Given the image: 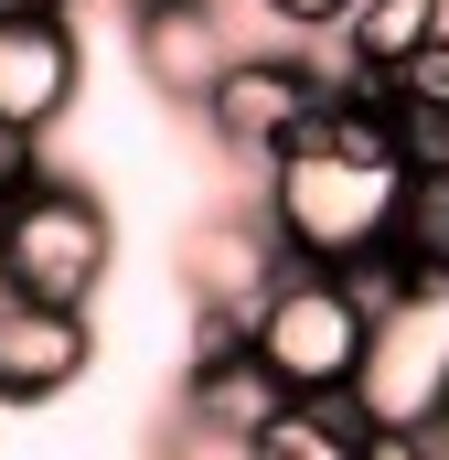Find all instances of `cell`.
Masks as SVG:
<instances>
[{
  "mask_svg": "<svg viewBox=\"0 0 449 460\" xmlns=\"http://www.w3.org/2000/svg\"><path fill=\"white\" fill-rule=\"evenodd\" d=\"M407 161H418V150H407V128L385 108V86L342 65L332 86H321V108L268 150L257 215L278 235V257H300V268H364V257H385Z\"/></svg>",
  "mask_w": 449,
  "mask_h": 460,
  "instance_id": "obj_1",
  "label": "cell"
},
{
  "mask_svg": "<svg viewBox=\"0 0 449 460\" xmlns=\"http://www.w3.org/2000/svg\"><path fill=\"white\" fill-rule=\"evenodd\" d=\"M246 353H257V375L289 407H332L342 385H353V364H364V300H353V279L278 257V279L246 311Z\"/></svg>",
  "mask_w": 449,
  "mask_h": 460,
  "instance_id": "obj_2",
  "label": "cell"
},
{
  "mask_svg": "<svg viewBox=\"0 0 449 460\" xmlns=\"http://www.w3.org/2000/svg\"><path fill=\"white\" fill-rule=\"evenodd\" d=\"M108 257H118V226L108 204L65 172H43L32 193L0 204V300H43V311H86L108 289Z\"/></svg>",
  "mask_w": 449,
  "mask_h": 460,
  "instance_id": "obj_3",
  "label": "cell"
},
{
  "mask_svg": "<svg viewBox=\"0 0 449 460\" xmlns=\"http://www.w3.org/2000/svg\"><path fill=\"white\" fill-rule=\"evenodd\" d=\"M342 407L353 429H428L449 407V279H396V300H374Z\"/></svg>",
  "mask_w": 449,
  "mask_h": 460,
  "instance_id": "obj_4",
  "label": "cell"
},
{
  "mask_svg": "<svg viewBox=\"0 0 449 460\" xmlns=\"http://www.w3.org/2000/svg\"><path fill=\"white\" fill-rule=\"evenodd\" d=\"M86 86V43H75V11H43V0H0V128H54Z\"/></svg>",
  "mask_w": 449,
  "mask_h": 460,
  "instance_id": "obj_5",
  "label": "cell"
},
{
  "mask_svg": "<svg viewBox=\"0 0 449 460\" xmlns=\"http://www.w3.org/2000/svg\"><path fill=\"white\" fill-rule=\"evenodd\" d=\"M321 65L311 54H224V75L204 86V118H215V139L235 150V161H268L300 118L321 108Z\"/></svg>",
  "mask_w": 449,
  "mask_h": 460,
  "instance_id": "obj_6",
  "label": "cell"
},
{
  "mask_svg": "<svg viewBox=\"0 0 449 460\" xmlns=\"http://www.w3.org/2000/svg\"><path fill=\"white\" fill-rule=\"evenodd\" d=\"M128 54H139V75H150V97H172V108H204V86L224 75V11L215 0H128Z\"/></svg>",
  "mask_w": 449,
  "mask_h": 460,
  "instance_id": "obj_7",
  "label": "cell"
},
{
  "mask_svg": "<svg viewBox=\"0 0 449 460\" xmlns=\"http://www.w3.org/2000/svg\"><path fill=\"white\" fill-rule=\"evenodd\" d=\"M97 364L86 311H43V300H0V407H54L75 375Z\"/></svg>",
  "mask_w": 449,
  "mask_h": 460,
  "instance_id": "obj_8",
  "label": "cell"
},
{
  "mask_svg": "<svg viewBox=\"0 0 449 460\" xmlns=\"http://www.w3.org/2000/svg\"><path fill=\"white\" fill-rule=\"evenodd\" d=\"M268 279H278L268 215H204V226L182 235V289H193V311H257Z\"/></svg>",
  "mask_w": 449,
  "mask_h": 460,
  "instance_id": "obj_9",
  "label": "cell"
},
{
  "mask_svg": "<svg viewBox=\"0 0 449 460\" xmlns=\"http://www.w3.org/2000/svg\"><path fill=\"white\" fill-rule=\"evenodd\" d=\"M289 396L257 375V353H215V364H182V429L215 439V450H246Z\"/></svg>",
  "mask_w": 449,
  "mask_h": 460,
  "instance_id": "obj_10",
  "label": "cell"
},
{
  "mask_svg": "<svg viewBox=\"0 0 449 460\" xmlns=\"http://www.w3.org/2000/svg\"><path fill=\"white\" fill-rule=\"evenodd\" d=\"M385 257H396L407 279H449V150H418V161H407V193H396Z\"/></svg>",
  "mask_w": 449,
  "mask_h": 460,
  "instance_id": "obj_11",
  "label": "cell"
},
{
  "mask_svg": "<svg viewBox=\"0 0 449 460\" xmlns=\"http://www.w3.org/2000/svg\"><path fill=\"white\" fill-rule=\"evenodd\" d=\"M428 32H449V0H353V11H342V54H353V75L407 65Z\"/></svg>",
  "mask_w": 449,
  "mask_h": 460,
  "instance_id": "obj_12",
  "label": "cell"
},
{
  "mask_svg": "<svg viewBox=\"0 0 449 460\" xmlns=\"http://www.w3.org/2000/svg\"><path fill=\"white\" fill-rule=\"evenodd\" d=\"M246 460H364V429H353V407H278L257 439H246Z\"/></svg>",
  "mask_w": 449,
  "mask_h": 460,
  "instance_id": "obj_13",
  "label": "cell"
},
{
  "mask_svg": "<svg viewBox=\"0 0 449 460\" xmlns=\"http://www.w3.org/2000/svg\"><path fill=\"white\" fill-rule=\"evenodd\" d=\"M32 182H43V139H32V128H0V204L32 193Z\"/></svg>",
  "mask_w": 449,
  "mask_h": 460,
  "instance_id": "obj_14",
  "label": "cell"
},
{
  "mask_svg": "<svg viewBox=\"0 0 449 460\" xmlns=\"http://www.w3.org/2000/svg\"><path fill=\"white\" fill-rule=\"evenodd\" d=\"M257 11H268V22H289V32L311 43V32H342V11H353V0H257Z\"/></svg>",
  "mask_w": 449,
  "mask_h": 460,
  "instance_id": "obj_15",
  "label": "cell"
},
{
  "mask_svg": "<svg viewBox=\"0 0 449 460\" xmlns=\"http://www.w3.org/2000/svg\"><path fill=\"white\" fill-rule=\"evenodd\" d=\"M364 460H428L418 429H364Z\"/></svg>",
  "mask_w": 449,
  "mask_h": 460,
  "instance_id": "obj_16",
  "label": "cell"
},
{
  "mask_svg": "<svg viewBox=\"0 0 449 460\" xmlns=\"http://www.w3.org/2000/svg\"><path fill=\"white\" fill-rule=\"evenodd\" d=\"M418 439H428V460H449V407L428 418V429H418Z\"/></svg>",
  "mask_w": 449,
  "mask_h": 460,
  "instance_id": "obj_17",
  "label": "cell"
},
{
  "mask_svg": "<svg viewBox=\"0 0 449 460\" xmlns=\"http://www.w3.org/2000/svg\"><path fill=\"white\" fill-rule=\"evenodd\" d=\"M43 11H75V0H43Z\"/></svg>",
  "mask_w": 449,
  "mask_h": 460,
  "instance_id": "obj_18",
  "label": "cell"
}]
</instances>
